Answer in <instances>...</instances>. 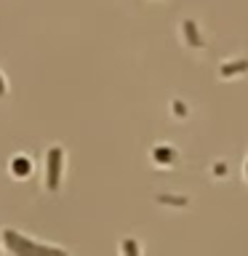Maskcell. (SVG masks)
<instances>
[{
  "label": "cell",
  "mask_w": 248,
  "mask_h": 256,
  "mask_svg": "<svg viewBox=\"0 0 248 256\" xmlns=\"http://www.w3.org/2000/svg\"><path fill=\"white\" fill-rule=\"evenodd\" d=\"M3 240L8 246V251L16 254V256H40V254H64L62 248L56 246H40V243H32V240L22 238L19 232L14 230H3Z\"/></svg>",
  "instance_id": "6da1fadb"
},
{
  "label": "cell",
  "mask_w": 248,
  "mask_h": 256,
  "mask_svg": "<svg viewBox=\"0 0 248 256\" xmlns=\"http://www.w3.org/2000/svg\"><path fill=\"white\" fill-rule=\"evenodd\" d=\"M62 163H64V155H62V147H51L46 155V187L56 192L59 190V182H62Z\"/></svg>",
  "instance_id": "7a4b0ae2"
},
{
  "label": "cell",
  "mask_w": 248,
  "mask_h": 256,
  "mask_svg": "<svg viewBox=\"0 0 248 256\" xmlns=\"http://www.w3.org/2000/svg\"><path fill=\"white\" fill-rule=\"evenodd\" d=\"M32 171V163L27 158H14L11 160V174L16 176V179H24V176H30Z\"/></svg>",
  "instance_id": "3957f363"
},
{
  "label": "cell",
  "mask_w": 248,
  "mask_h": 256,
  "mask_svg": "<svg viewBox=\"0 0 248 256\" xmlns=\"http://www.w3.org/2000/svg\"><path fill=\"white\" fill-rule=\"evenodd\" d=\"M6 91H8V88H6V78L0 75V96H6Z\"/></svg>",
  "instance_id": "277c9868"
}]
</instances>
